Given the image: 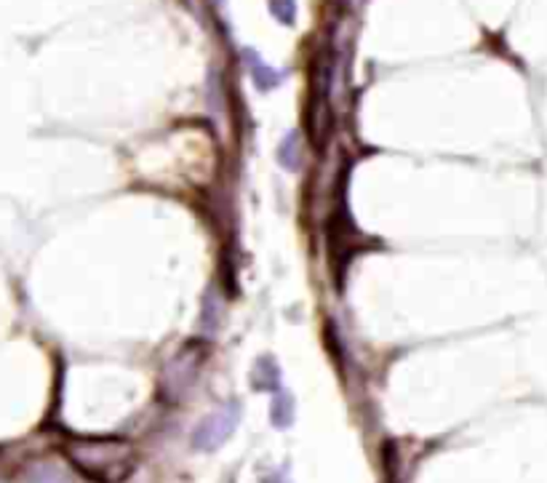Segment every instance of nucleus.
<instances>
[{"instance_id": "6", "label": "nucleus", "mask_w": 547, "mask_h": 483, "mask_svg": "<svg viewBox=\"0 0 547 483\" xmlns=\"http://www.w3.org/2000/svg\"><path fill=\"white\" fill-rule=\"evenodd\" d=\"M270 422L281 430H286L294 422V398L281 387L273 398V408H270Z\"/></svg>"}, {"instance_id": "7", "label": "nucleus", "mask_w": 547, "mask_h": 483, "mask_svg": "<svg viewBox=\"0 0 547 483\" xmlns=\"http://www.w3.org/2000/svg\"><path fill=\"white\" fill-rule=\"evenodd\" d=\"M270 12L281 25H294L297 17V4L294 0H270Z\"/></svg>"}, {"instance_id": "5", "label": "nucleus", "mask_w": 547, "mask_h": 483, "mask_svg": "<svg viewBox=\"0 0 547 483\" xmlns=\"http://www.w3.org/2000/svg\"><path fill=\"white\" fill-rule=\"evenodd\" d=\"M278 163L286 171L302 169V137H299V131H289L283 137V142L278 145Z\"/></svg>"}, {"instance_id": "3", "label": "nucleus", "mask_w": 547, "mask_h": 483, "mask_svg": "<svg viewBox=\"0 0 547 483\" xmlns=\"http://www.w3.org/2000/svg\"><path fill=\"white\" fill-rule=\"evenodd\" d=\"M243 62H246L249 75H251V81H254V86H257L259 91H273L275 86H281V81H283L281 70L270 67V65H267V62H265L257 51L243 49Z\"/></svg>"}, {"instance_id": "4", "label": "nucleus", "mask_w": 547, "mask_h": 483, "mask_svg": "<svg viewBox=\"0 0 547 483\" xmlns=\"http://www.w3.org/2000/svg\"><path fill=\"white\" fill-rule=\"evenodd\" d=\"M251 384L259 392H278L281 390V368H278V360L273 355L257 358V363L251 368Z\"/></svg>"}, {"instance_id": "1", "label": "nucleus", "mask_w": 547, "mask_h": 483, "mask_svg": "<svg viewBox=\"0 0 547 483\" xmlns=\"http://www.w3.org/2000/svg\"><path fill=\"white\" fill-rule=\"evenodd\" d=\"M67 459L94 483H123L137 467V451L121 438H70Z\"/></svg>"}, {"instance_id": "2", "label": "nucleus", "mask_w": 547, "mask_h": 483, "mask_svg": "<svg viewBox=\"0 0 547 483\" xmlns=\"http://www.w3.org/2000/svg\"><path fill=\"white\" fill-rule=\"evenodd\" d=\"M238 419H241V406L238 403H227L222 406L219 411H214L211 416H206L195 435H193V446L201 448V451H214L219 448L230 435L233 430L238 427Z\"/></svg>"}, {"instance_id": "8", "label": "nucleus", "mask_w": 547, "mask_h": 483, "mask_svg": "<svg viewBox=\"0 0 547 483\" xmlns=\"http://www.w3.org/2000/svg\"><path fill=\"white\" fill-rule=\"evenodd\" d=\"M265 483H286V480H283V478H281V475L275 472L273 478H265Z\"/></svg>"}]
</instances>
